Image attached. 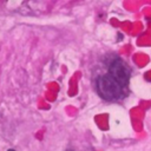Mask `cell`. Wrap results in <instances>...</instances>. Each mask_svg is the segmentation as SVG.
<instances>
[{"label":"cell","instance_id":"6da1fadb","mask_svg":"<svg viewBox=\"0 0 151 151\" xmlns=\"http://www.w3.org/2000/svg\"><path fill=\"white\" fill-rule=\"evenodd\" d=\"M97 88L99 94L106 100H116L122 96L123 87L110 76H100L97 79Z\"/></svg>","mask_w":151,"mask_h":151},{"label":"cell","instance_id":"7a4b0ae2","mask_svg":"<svg viewBox=\"0 0 151 151\" xmlns=\"http://www.w3.org/2000/svg\"><path fill=\"white\" fill-rule=\"evenodd\" d=\"M109 74L122 87H124V86H126L129 84V80H130V70L126 66V64L123 60H120V59H116L111 64Z\"/></svg>","mask_w":151,"mask_h":151},{"label":"cell","instance_id":"3957f363","mask_svg":"<svg viewBox=\"0 0 151 151\" xmlns=\"http://www.w3.org/2000/svg\"><path fill=\"white\" fill-rule=\"evenodd\" d=\"M7 151H15V150H13V149H9V150H7Z\"/></svg>","mask_w":151,"mask_h":151},{"label":"cell","instance_id":"277c9868","mask_svg":"<svg viewBox=\"0 0 151 151\" xmlns=\"http://www.w3.org/2000/svg\"><path fill=\"white\" fill-rule=\"evenodd\" d=\"M66 151H72V150H66Z\"/></svg>","mask_w":151,"mask_h":151}]
</instances>
